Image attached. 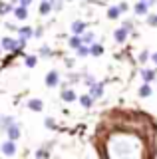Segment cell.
Instances as JSON below:
<instances>
[{
	"label": "cell",
	"instance_id": "1",
	"mask_svg": "<svg viewBox=\"0 0 157 159\" xmlns=\"http://www.w3.org/2000/svg\"><path fill=\"white\" fill-rule=\"evenodd\" d=\"M58 84H60V72H58V70H50V72L46 74V86L56 88Z\"/></svg>",
	"mask_w": 157,
	"mask_h": 159
},
{
	"label": "cell",
	"instance_id": "2",
	"mask_svg": "<svg viewBox=\"0 0 157 159\" xmlns=\"http://www.w3.org/2000/svg\"><path fill=\"white\" fill-rule=\"evenodd\" d=\"M139 76H141V80H143V84H151L155 80L157 72H155V70H151V68H141L139 70Z\"/></svg>",
	"mask_w": 157,
	"mask_h": 159
},
{
	"label": "cell",
	"instance_id": "3",
	"mask_svg": "<svg viewBox=\"0 0 157 159\" xmlns=\"http://www.w3.org/2000/svg\"><path fill=\"white\" fill-rule=\"evenodd\" d=\"M0 151H2L4 155L12 157L14 153H16V141H10V139H8V141H4V143H2V149H0Z\"/></svg>",
	"mask_w": 157,
	"mask_h": 159
},
{
	"label": "cell",
	"instance_id": "4",
	"mask_svg": "<svg viewBox=\"0 0 157 159\" xmlns=\"http://www.w3.org/2000/svg\"><path fill=\"white\" fill-rule=\"evenodd\" d=\"M101 93H104V84H100V82H96L94 86L90 88V96H92V99H96V98H100Z\"/></svg>",
	"mask_w": 157,
	"mask_h": 159
},
{
	"label": "cell",
	"instance_id": "5",
	"mask_svg": "<svg viewBox=\"0 0 157 159\" xmlns=\"http://www.w3.org/2000/svg\"><path fill=\"white\" fill-rule=\"evenodd\" d=\"M147 10H149V4L143 2V0H139V2L133 6V12L137 14V16H143V14H147Z\"/></svg>",
	"mask_w": 157,
	"mask_h": 159
},
{
	"label": "cell",
	"instance_id": "6",
	"mask_svg": "<svg viewBox=\"0 0 157 159\" xmlns=\"http://www.w3.org/2000/svg\"><path fill=\"white\" fill-rule=\"evenodd\" d=\"M84 30H86V22H82V20L72 22V32H74V36H80V34H84Z\"/></svg>",
	"mask_w": 157,
	"mask_h": 159
},
{
	"label": "cell",
	"instance_id": "7",
	"mask_svg": "<svg viewBox=\"0 0 157 159\" xmlns=\"http://www.w3.org/2000/svg\"><path fill=\"white\" fill-rule=\"evenodd\" d=\"M28 107H30L32 111H42V109H44V103H42V99L34 98V99H28Z\"/></svg>",
	"mask_w": 157,
	"mask_h": 159
},
{
	"label": "cell",
	"instance_id": "8",
	"mask_svg": "<svg viewBox=\"0 0 157 159\" xmlns=\"http://www.w3.org/2000/svg\"><path fill=\"white\" fill-rule=\"evenodd\" d=\"M6 133H8V139H10V141H16V139L20 137V127L14 123L12 127H8V129H6Z\"/></svg>",
	"mask_w": 157,
	"mask_h": 159
},
{
	"label": "cell",
	"instance_id": "9",
	"mask_svg": "<svg viewBox=\"0 0 157 159\" xmlns=\"http://www.w3.org/2000/svg\"><path fill=\"white\" fill-rule=\"evenodd\" d=\"M18 36H20L22 40H28V38L34 36V30L30 26H22V28H18Z\"/></svg>",
	"mask_w": 157,
	"mask_h": 159
},
{
	"label": "cell",
	"instance_id": "10",
	"mask_svg": "<svg viewBox=\"0 0 157 159\" xmlns=\"http://www.w3.org/2000/svg\"><path fill=\"white\" fill-rule=\"evenodd\" d=\"M137 93H139V98H149L151 93H153V89H151L149 84H141L139 89H137Z\"/></svg>",
	"mask_w": 157,
	"mask_h": 159
},
{
	"label": "cell",
	"instance_id": "11",
	"mask_svg": "<svg viewBox=\"0 0 157 159\" xmlns=\"http://www.w3.org/2000/svg\"><path fill=\"white\" fill-rule=\"evenodd\" d=\"M94 40H96L94 32H84V34H82V44H84V46H92V44H96Z\"/></svg>",
	"mask_w": 157,
	"mask_h": 159
},
{
	"label": "cell",
	"instance_id": "12",
	"mask_svg": "<svg viewBox=\"0 0 157 159\" xmlns=\"http://www.w3.org/2000/svg\"><path fill=\"white\" fill-rule=\"evenodd\" d=\"M62 99L64 102H74V99H78V96H76V92L74 89H62Z\"/></svg>",
	"mask_w": 157,
	"mask_h": 159
},
{
	"label": "cell",
	"instance_id": "13",
	"mask_svg": "<svg viewBox=\"0 0 157 159\" xmlns=\"http://www.w3.org/2000/svg\"><path fill=\"white\" fill-rule=\"evenodd\" d=\"M125 38H127V32H125V30H123V28H117V30H115V32H114V40H115V42H117V44H121V42H125Z\"/></svg>",
	"mask_w": 157,
	"mask_h": 159
},
{
	"label": "cell",
	"instance_id": "14",
	"mask_svg": "<svg viewBox=\"0 0 157 159\" xmlns=\"http://www.w3.org/2000/svg\"><path fill=\"white\" fill-rule=\"evenodd\" d=\"M14 16H16L18 20H26V18H28V8L16 6V8H14Z\"/></svg>",
	"mask_w": 157,
	"mask_h": 159
},
{
	"label": "cell",
	"instance_id": "15",
	"mask_svg": "<svg viewBox=\"0 0 157 159\" xmlns=\"http://www.w3.org/2000/svg\"><path fill=\"white\" fill-rule=\"evenodd\" d=\"M0 125H2V129H4V131H6L8 127H12V125H14V117H12V116L0 117Z\"/></svg>",
	"mask_w": 157,
	"mask_h": 159
},
{
	"label": "cell",
	"instance_id": "16",
	"mask_svg": "<svg viewBox=\"0 0 157 159\" xmlns=\"http://www.w3.org/2000/svg\"><path fill=\"white\" fill-rule=\"evenodd\" d=\"M119 16H121V12H119L117 6H110V8H107V18H110V20H117Z\"/></svg>",
	"mask_w": 157,
	"mask_h": 159
},
{
	"label": "cell",
	"instance_id": "17",
	"mask_svg": "<svg viewBox=\"0 0 157 159\" xmlns=\"http://www.w3.org/2000/svg\"><path fill=\"white\" fill-rule=\"evenodd\" d=\"M90 54L92 56H101V54H104V46H101V44H92L90 46Z\"/></svg>",
	"mask_w": 157,
	"mask_h": 159
},
{
	"label": "cell",
	"instance_id": "18",
	"mask_svg": "<svg viewBox=\"0 0 157 159\" xmlns=\"http://www.w3.org/2000/svg\"><path fill=\"white\" fill-rule=\"evenodd\" d=\"M38 10H40L42 16H46V14H50V12H52V4L48 2V0H44V2H40V8H38Z\"/></svg>",
	"mask_w": 157,
	"mask_h": 159
},
{
	"label": "cell",
	"instance_id": "19",
	"mask_svg": "<svg viewBox=\"0 0 157 159\" xmlns=\"http://www.w3.org/2000/svg\"><path fill=\"white\" fill-rule=\"evenodd\" d=\"M14 8H16L14 4H8V2H0V14H2V16H4V14H8V12H14Z\"/></svg>",
	"mask_w": 157,
	"mask_h": 159
},
{
	"label": "cell",
	"instance_id": "20",
	"mask_svg": "<svg viewBox=\"0 0 157 159\" xmlns=\"http://www.w3.org/2000/svg\"><path fill=\"white\" fill-rule=\"evenodd\" d=\"M78 99H80V103L84 107H92V106H94V99H92L90 93H86V96H82V98H78Z\"/></svg>",
	"mask_w": 157,
	"mask_h": 159
},
{
	"label": "cell",
	"instance_id": "21",
	"mask_svg": "<svg viewBox=\"0 0 157 159\" xmlns=\"http://www.w3.org/2000/svg\"><path fill=\"white\" fill-rule=\"evenodd\" d=\"M68 44H70V48L78 50V48L82 46V36H72L70 40H68Z\"/></svg>",
	"mask_w": 157,
	"mask_h": 159
},
{
	"label": "cell",
	"instance_id": "22",
	"mask_svg": "<svg viewBox=\"0 0 157 159\" xmlns=\"http://www.w3.org/2000/svg\"><path fill=\"white\" fill-rule=\"evenodd\" d=\"M76 56H78V58H86V56H90V46H84V44H82V46L76 50Z\"/></svg>",
	"mask_w": 157,
	"mask_h": 159
},
{
	"label": "cell",
	"instance_id": "23",
	"mask_svg": "<svg viewBox=\"0 0 157 159\" xmlns=\"http://www.w3.org/2000/svg\"><path fill=\"white\" fill-rule=\"evenodd\" d=\"M147 26H153V28H157V14H147Z\"/></svg>",
	"mask_w": 157,
	"mask_h": 159
},
{
	"label": "cell",
	"instance_id": "24",
	"mask_svg": "<svg viewBox=\"0 0 157 159\" xmlns=\"http://www.w3.org/2000/svg\"><path fill=\"white\" fill-rule=\"evenodd\" d=\"M24 62H26V68H34V66H36V62H38V58L36 56H26Z\"/></svg>",
	"mask_w": 157,
	"mask_h": 159
},
{
	"label": "cell",
	"instance_id": "25",
	"mask_svg": "<svg viewBox=\"0 0 157 159\" xmlns=\"http://www.w3.org/2000/svg\"><path fill=\"white\" fill-rule=\"evenodd\" d=\"M48 155H50V149H48V147L46 149H38V151H36V157L38 159H46Z\"/></svg>",
	"mask_w": 157,
	"mask_h": 159
},
{
	"label": "cell",
	"instance_id": "26",
	"mask_svg": "<svg viewBox=\"0 0 157 159\" xmlns=\"http://www.w3.org/2000/svg\"><path fill=\"white\" fill-rule=\"evenodd\" d=\"M48 2L52 4V10H62V6H64V0H48Z\"/></svg>",
	"mask_w": 157,
	"mask_h": 159
},
{
	"label": "cell",
	"instance_id": "27",
	"mask_svg": "<svg viewBox=\"0 0 157 159\" xmlns=\"http://www.w3.org/2000/svg\"><path fill=\"white\" fill-rule=\"evenodd\" d=\"M121 28H123L125 32H131V30H133V22H131V20H125V22H123V26H121Z\"/></svg>",
	"mask_w": 157,
	"mask_h": 159
},
{
	"label": "cell",
	"instance_id": "28",
	"mask_svg": "<svg viewBox=\"0 0 157 159\" xmlns=\"http://www.w3.org/2000/svg\"><path fill=\"white\" fill-rule=\"evenodd\" d=\"M40 56H44V58H48V56H52V52H50V48H48V46H42V48H40Z\"/></svg>",
	"mask_w": 157,
	"mask_h": 159
},
{
	"label": "cell",
	"instance_id": "29",
	"mask_svg": "<svg viewBox=\"0 0 157 159\" xmlns=\"http://www.w3.org/2000/svg\"><path fill=\"white\" fill-rule=\"evenodd\" d=\"M44 125H46L48 129H54V125H56V123H54V119H52V117H46V121H44Z\"/></svg>",
	"mask_w": 157,
	"mask_h": 159
},
{
	"label": "cell",
	"instance_id": "30",
	"mask_svg": "<svg viewBox=\"0 0 157 159\" xmlns=\"http://www.w3.org/2000/svg\"><path fill=\"white\" fill-rule=\"evenodd\" d=\"M94 84H96V78H94V76H86V86H90V88H92Z\"/></svg>",
	"mask_w": 157,
	"mask_h": 159
},
{
	"label": "cell",
	"instance_id": "31",
	"mask_svg": "<svg viewBox=\"0 0 157 159\" xmlns=\"http://www.w3.org/2000/svg\"><path fill=\"white\" fill-rule=\"evenodd\" d=\"M117 8H119V12H127V10H129L127 2H119V4H117Z\"/></svg>",
	"mask_w": 157,
	"mask_h": 159
},
{
	"label": "cell",
	"instance_id": "32",
	"mask_svg": "<svg viewBox=\"0 0 157 159\" xmlns=\"http://www.w3.org/2000/svg\"><path fill=\"white\" fill-rule=\"evenodd\" d=\"M147 60H149V54H147V50H145V52L139 54V62H147Z\"/></svg>",
	"mask_w": 157,
	"mask_h": 159
},
{
	"label": "cell",
	"instance_id": "33",
	"mask_svg": "<svg viewBox=\"0 0 157 159\" xmlns=\"http://www.w3.org/2000/svg\"><path fill=\"white\" fill-rule=\"evenodd\" d=\"M30 4H32V0H20V6L22 8H28Z\"/></svg>",
	"mask_w": 157,
	"mask_h": 159
},
{
	"label": "cell",
	"instance_id": "34",
	"mask_svg": "<svg viewBox=\"0 0 157 159\" xmlns=\"http://www.w3.org/2000/svg\"><path fill=\"white\" fill-rule=\"evenodd\" d=\"M34 36H36V38H40V36H42V28H38V30H34Z\"/></svg>",
	"mask_w": 157,
	"mask_h": 159
},
{
	"label": "cell",
	"instance_id": "35",
	"mask_svg": "<svg viewBox=\"0 0 157 159\" xmlns=\"http://www.w3.org/2000/svg\"><path fill=\"white\" fill-rule=\"evenodd\" d=\"M151 60H153V64L157 66V52H155V54H151Z\"/></svg>",
	"mask_w": 157,
	"mask_h": 159
},
{
	"label": "cell",
	"instance_id": "36",
	"mask_svg": "<svg viewBox=\"0 0 157 159\" xmlns=\"http://www.w3.org/2000/svg\"><path fill=\"white\" fill-rule=\"evenodd\" d=\"M143 2H149V0H143Z\"/></svg>",
	"mask_w": 157,
	"mask_h": 159
},
{
	"label": "cell",
	"instance_id": "37",
	"mask_svg": "<svg viewBox=\"0 0 157 159\" xmlns=\"http://www.w3.org/2000/svg\"><path fill=\"white\" fill-rule=\"evenodd\" d=\"M42 2H44V0H42Z\"/></svg>",
	"mask_w": 157,
	"mask_h": 159
}]
</instances>
